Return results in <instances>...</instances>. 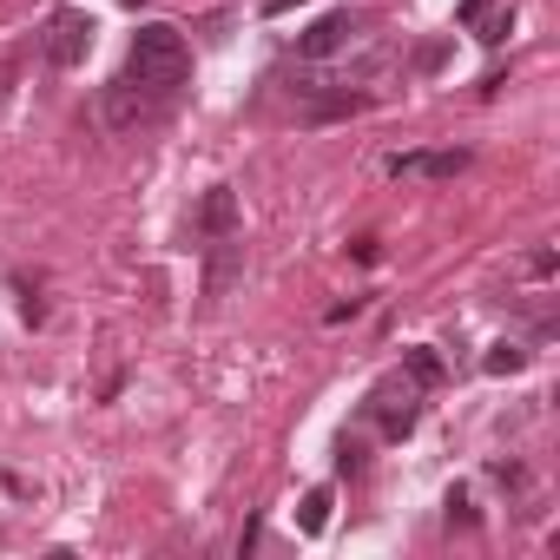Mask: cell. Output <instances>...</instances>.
<instances>
[{
	"instance_id": "obj_6",
	"label": "cell",
	"mask_w": 560,
	"mask_h": 560,
	"mask_svg": "<svg viewBox=\"0 0 560 560\" xmlns=\"http://www.w3.org/2000/svg\"><path fill=\"white\" fill-rule=\"evenodd\" d=\"M191 231H198L205 244H211V237H231V231H237V191H231V185H211L205 205H198V224H191Z\"/></svg>"
},
{
	"instance_id": "obj_1",
	"label": "cell",
	"mask_w": 560,
	"mask_h": 560,
	"mask_svg": "<svg viewBox=\"0 0 560 560\" xmlns=\"http://www.w3.org/2000/svg\"><path fill=\"white\" fill-rule=\"evenodd\" d=\"M126 80H139L145 93H178L185 80H191V47H185V34L178 27H165V21H152V27H139L132 34V60H126Z\"/></svg>"
},
{
	"instance_id": "obj_11",
	"label": "cell",
	"mask_w": 560,
	"mask_h": 560,
	"mask_svg": "<svg viewBox=\"0 0 560 560\" xmlns=\"http://www.w3.org/2000/svg\"><path fill=\"white\" fill-rule=\"evenodd\" d=\"M402 363H409V376H416V389H435V383H442V363H435L429 350H402Z\"/></svg>"
},
{
	"instance_id": "obj_8",
	"label": "cell",
	"mask_w": 560,
	"mask_h": 560,
	"mask_svg": "<svg viewBox=\"0 0 560 560\" xmlns=\"http://www.w3.org/2000/svg\"><path fill=\"white\" fill-rule=\"evenodd\" d=\"M370 416L383 422V435H389V442H402V435L416 429V402H409V396L396 402V396H383V389H376V396H370Z\"/></svg>"
},
{
	"instance_id": "obj_4",
	"label": "cell",
	"mask_w": 560,
	"mask_h": 560,
	"mask_svg": "<svg viewBox=\"0 0 560 560\" xmlns=\"http://www.w3.org/2000/svg\"><path fill=\"white\" fill-rule=\"evenodd\" d=\"M237 270H244V244H237V231H231V237H211V257H205V298H211V304L231 298Z\"/></svg>"
},
{
	"instance_id": "obj_10",
	"label": "cell",
	"mask_w": 560,
	"mask_h": 560,
	"mask_svg": "<svg viewBox=\"0 0 560 560\" xmlns=\"http://www.w3.org/2000/svg\"><path fill=\"white\" fill-rule=\"evenodd\" d=\"M521 363H527V350H521V343H494V350L481 357V370H488V376H514Z\"/></svg>"
},
{
	"instance_id": "obj_13",
	"label": "cell",
	"mask_w": 560,
	"mask_h": 560,
	"mask_svg": "<svg viewBox=\"0 0 560 560\" xmlns=\"http://www.w3.org/2000/svg\"><path fill=\"white\" fill-rule=\"evenodd\" d=\"M488 8H494V0H462V21H481Z\"/></svg>"
},
{
	"instance_id": "obj_9",
	"label": "cell",
	"mask_w": 560,
	"mask_h": 560,
	"mask_svg": "<svg viewBox=\"0 0 560 560\" xmlns=\"http://www.w3.org/2000/svg\"><path fill=\"white\" fill-rule=\"evenodd\" d=\"M324 521H330V488H311L304 508H298V527L304 534H324Z\"/></svg>"
},
{
	"instance_id": "obj_5",
	"label": "cell",
	"mask_w": 560,
	"mask_h": 560,
	"mask_svg": "<svg viewBox=\"0 0 560 560\" xmlns=\"http://www.w3.org/2000/svg\"><path fill=\"white\" fill-rule=\"evenodd\" d=\"M468 172V152H396L389 178H455Z\"/></svg>"
},
{
	"instance_id": "obj_7",
	"label": "cell",
	"mask_w": 560,
	"mask_h": 560,
	"mask_svg": "<svg viewBox=\"0 0 560 560\" xmlns=\"http://www.w3.org/2000/svg\"><path fill=\"white\" fill-rule=\"evenodd\" d=\"M152 100H159V93H145L139 80H113V86H106V119H113V126H132V119L152 113Z\"/></svg>"
},
{
	"instance_id": "obj_3",
	"label": "cell",
	"mask_w": 560,
	"mask_h": 560,
	"mask_svg": "<svg viewBox=\"0 0 560 560\" xmlns=\"http://www.w3.org/2000/svg\"><path fill=\"white\" fill-rule=\"evenodd\" d=\"M363 40V21L357 14H324L311 34H298V54L304 60H337V54H350Z\"/></svg>"
},
{
	"instance_id": "obj_12",
	"label": "cell",
	"mask_w": 560,
	"mask_h": 560,
	"mask_svg": "<svg viewBox=\"0 0 560 560\" xmlns=\"http://www.w3.org/2000/svg\"><path fill=\"white\" fill-rule=\"evenodd\" d=\"M291 8H304V0H257V14H264V21H277V14H291Z\"/></svg>"
},
{
	"instance_id": "obj_2",
	"label": "cell",
	"mask_w": 560,
	"mask_h": 560,
	"mask_svg": "<svg viewBox=\"0 0 560 560\" xmlns=\"http://www.w3.org/2000/svg\"><path fill=\"white\" fill-rule=\"evenodd\" d=\"M93 34H100V27H93L86 8H60V14L47 21V40H40V47H47L54 67H80V60L93 54Z\"/></svg>"
}]
</instances>
